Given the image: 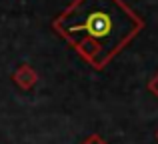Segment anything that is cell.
Listing matches in <instances>:
<instances>
[{
  "label": "cell",
  "mask_w": 158,
  "mask_h": 144,
  "mask_svg": "<svg viewBox=\"0 0 158 144\" xmlns=\"http://www.w3.org/2000/svg\"><path fill=\"white\" fill-rule=\"evenodd\" d=\"M52 30L92 70H104L144 30V20L124 0H72Z\"/></svg>",
  "instance_id": "obj_1"
},
{
  "label": "cell",
  "mask_w": 158,
  "mask_h": 144,
  "mask_svg": "<svg viewBox=\"0 0 158 144\" xmlns=\"http://www.w3.org/2000/svg\"><path fill=\"white\" fill-rule=\"evenodd\" d=\"M12 80H14V84L18 86V88L32 90L36 86V82H38V72H36L30 64H20L14 70V74H12Z\"/></svg>",
  "instance_id": "obj_2"
},
{
  "label": "cell",
  "mask_w": 158,
  "mask_h": 144,
  "mask_svg": "<svg viewBox=\"0 0 158 144\" xmlns=\"http://www.w3.org/2000/svg\"><path fill=\"white\" fill-rule=\"evenodd\" d=\"M80 144H108V142L100 136V134H90V136H86Z\"/></svg>",
  "instance_id": "obj_3"
},
{
  "label": "cell",
  "mask_w": 158,
  "mask_h": 144,
  "mask_svg": "<svg viewBox=\"0 0 158 144\" xmlns=\"http://www.w3.org/2000/svg\"><path fill=\"white\" fill-rule=\"evenodd\" d=\"M146 88H148V92H150V94H154V96L158 98V72L150 78V80H148Z\"/></svg>",
  "instance_id": "obj_4"
},
{
  "label": "cell",
  "mask_w": 158,
  "mask_h": 144,
  "mask_svg": "<svg viewBox=\"0 0 158 144\" xmlns=\"http://www.w3.org/2000/svg\"><path fill=\"white\" fill-rule=\"evenodd\" d=\"M156 140H158V132H156Z\"/></svg>",
  "instance_id": "obj_5"
}]
</instances>
